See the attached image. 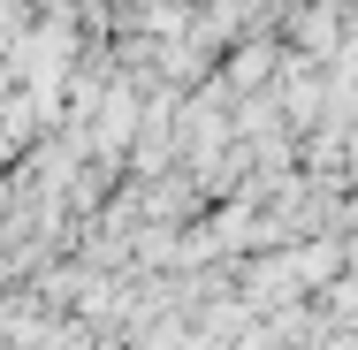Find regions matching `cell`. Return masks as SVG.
Wrapping results in <instances>:
<instances>
[{
	"mask_svg": "<svg viewBox=\"0 0 358 350\" xmlns=\"http://www.w3.org/2000/svg\"><path fill=\"white\" fill-rule=\"evenodd\" d=\"M336 31H343V8H336V0H320V8L297 15V46H305V54H336Z\"/></svg>",
	"mask_w": 358,
	"mask_h": 350,
	"instance_id": "6da1fadb",
	"label": "cell"
},
{
	"mask_svg": "<svg viewBox=\"0 0 358 350\" xmlns=\"http://www.w3.org/2000/svg\"><path fill=\"white\" fill-rule=\"evenodd\" d=\"M275 61H282L275 46H252V54H236V61H229V84H236V92H252V84H267Z\"/></svg>",
	"mask_w": 358,
	"mask_h": 350,
	"instance_id": "7a4b0ae2",
	"label": "cell"
},
{
	"mask_svg": "<svg viewBox=\"0 0 358 350\" xmlns=\"http://www.w3.org/2000/svg\"><path fill=\"white\" fill-rule=\"evenodd\" d=\"M259 8H267V0H214V15H206V31H236V23H252V15H259Z\"/></svg>",
	"mask_w": 358,
	"mask_h": 350,
	"instance_id": "3957f363",
	"label": "cell"
}]
</instances>
